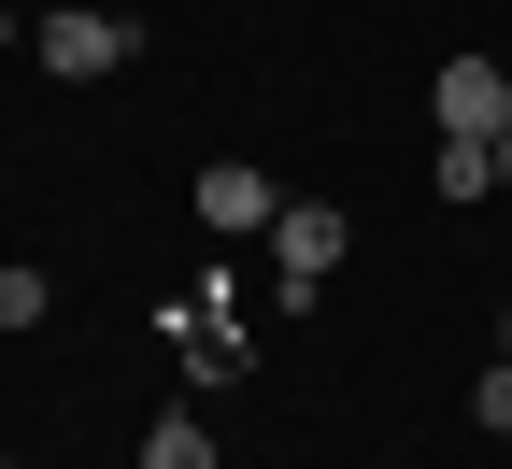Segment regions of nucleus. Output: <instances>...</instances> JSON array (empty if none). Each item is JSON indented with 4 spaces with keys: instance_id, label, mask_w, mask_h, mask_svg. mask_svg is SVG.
Listing matches in <instances>:
<instances>
[{
    "instance_id": "obj_5",
    "label": "nucleus",
    "mask_w": 512,
    "mask_h": 469,
    "mask_svg": "<svg viewBox=\"0 0 512 469\" xmlns=\"http://www.w3.org/2000/svg\"><path fill=\"white\" fill-rule=\"evenodd\" d=\"M143 469H214V427H200V413H157V427H143Z\"/></svg>"
},
{
    "instance_id": "obj_4",
    "label": "nucleus",
    "mask_w": 512,
    "mask_h": 469,
    "mask_svg": "<svg viewBox=\"0 0 512 469\" xmlns=\"http://www.w3.org/2000/svg\"><path fill=\"white\" fill-rule=\"evenodd\" d=\"M271 214H285V185L256 171V157H214L200 171V228H271Z\"/></svg>"
},
{
    "instance_id": "obj_9",
    "label": "nucleus",
    "mask_w": 512,
    "mask_h": 469,
    "mask_svg": "<svg viewBox=\"0 0 512 469\" xmlns=\"http://www.w3.org/2000/svg\"><path fill=\"white\" fill-rule=\"evenodd\" d=\"M15 43H29V29H15V0H0V57H15Z\"/></svg>"
},
{
    "instance_id": "obj_6",
    "label": "nucleus",
    "mask_w": 512,
    "mask_h": 469,
    "mask_svg": "<svg viewBox=\"0 0 512 469\" xmlns=\"http://www.w3.org/2000/svg\"><path fill=\"white\" fill-rule=\"evenodd\" d=\"M441 199H456V214L498 199V143H441Z\"/></svg>"
},
{
    "instance_id": "obj_3",
    "label": "nucleus",
    "mask_w": 512,
    "mask_h": 469,
    "mask_svg": "<svg viewBox=\"0 0 512 469\" xmlns=\"http://www.w3.org/2000/svg\"><path fill=\"white\" fill-rule=\"evenodd\" d=\"M342 214H328V199H285V214H271V271H285V299H313V285H328L342 271Z\"/></svg>"
},
{
    "instance_id": "obj_7",
    "label": "nucleus",
    "mask_w": 512,
    "mask_h": 469,
    "mask_svg": "<svg viewBox=\"0 0 512 469\" xmlns=\"http://www.w3.org/2000/svg\"><path fill=\"white\" fill-rule=\"evenodd\" d=\"M43 313H57V285H43L29 256H15V271H0V327H43Z\"/></svg>"
},
{
    "instance_id": "obj_2",
    "label": "nucleus",
    "mask_w": 512,
    "mask_h": 469,
    "mask_svg": "<svg viewBox=\"0 0 512 469\" xmlns=\"http://www.w3.org/2000/svg\"><path fill=\"white\" fill-rule=\"evenodd\" d=\"M427 128H441V143H498V128H512V72H498V57H441Z\"/></svg>"
},
{
    "instance_id": "obj_1",
    "label": "nucleus",
    "mask_w": 512,
    "mask_h": 469,
    "mask_svg": "<svg viewBox=\"0 0 512 469\" xmlns=\"http://www.w3.org/2000/svg\"><path fill=\"white\" fill-rule=\"evenodd\" d=\"M29 57L57 86H100V72H128L143 57V15H100V0H57V15H29Z\"/></svg>"
},
{
    "instance_id": "obj_8",
    "label": "nucleus",
    "mask_w": 512,
    "mask_h": 469,
    "mask_svg": "<svg viewBox=\"0 0 512 469\" xmlns=\"http://www.w3.org/2000/svg\"><path fill=\"white\" fill-rule=\"evenodd\" d=\"M470 427H498V441H512V356H498V370L470 384Z\"/></svg>"
},
{
    "instance_id": "obj_10",
    "label": "nucleus",
    "mask_w": 512,
    "mask_h": 469,
    "mask_svg": "<svg viewBox=\"0 0 512 469\" xmlns=\"http://www.w3.org/2000/svg\"><path fill=\"white\" fill-rule=\"evenodd\" d=\"M498 185H512V128H498Z\"/></svg>"
}]
</instances>
